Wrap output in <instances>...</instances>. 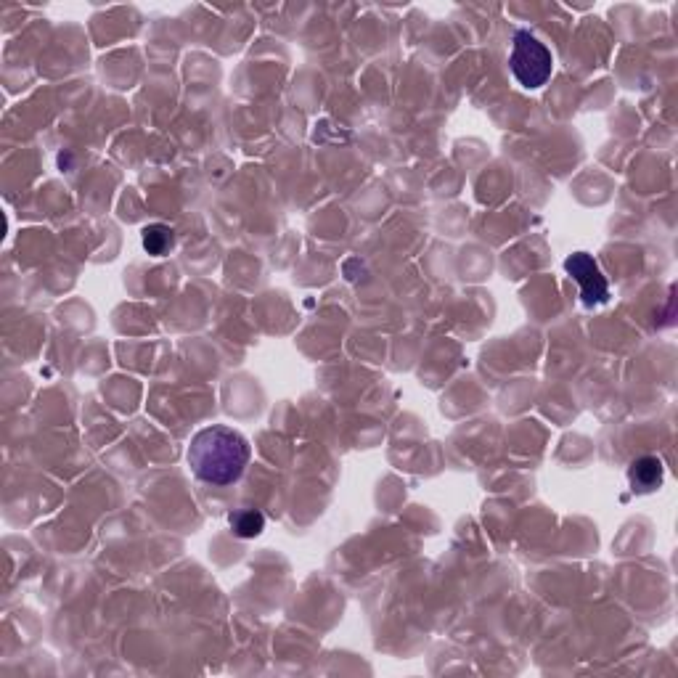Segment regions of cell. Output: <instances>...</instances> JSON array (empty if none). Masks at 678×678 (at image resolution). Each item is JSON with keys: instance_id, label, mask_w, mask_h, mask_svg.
I'll return each mask as SVG.
<instances>
[{"instance_id": "1", "label": "cell", "mask_w": 678, "mask_h": 678, "mask_svg": "<svg viewBox=\"0 0 678 678\" xmlns=\"http://www.w3.org/2000/svg\"><path fill=\"white\" fill-rule=\"evenodd\" d=\"M252 448L242 432L212 424L191 437L189 467L202 483L231 485L244 475Z\"/></svg>"}, {"instance_id": "2", "label": "cell", "mask_w": 678, "mask_h": 678, "mask_svg": "<svg viewBox=\"0 0 678 678\" xmlns=\"http://www.w3.org/2000/svg\"><path fill=\"white\" fill-rule=\"evenodd\" d=\"M509 69H512L514 80L535 91L541 85L549 83L551 69H554V59H551V51L543 46L541 40L530 35V32L520 30L514 35L512 56H509Z\"/></svg>"}, {"instance_id": "3", "label": "cell", "mask_w": 678, "mask_h": 678, "mask_svg": "<svg viewBox=\"0 0 678 678\" xmlns=\"http://www.w3.org/2000/svg\"><path fill=\"white\" fill-rule=\"evenodd\" d=\"M565 271L575 279V284L581 287V297L586 305H602L610 297V287L607 279L599 271V265L588 252H575L565 260Z\"/></svg>"}, {"instance_id": "4", "label": "cell", "mask_w": 678, "mask_h": 678, "mask_svg": "<svg viewBox=\"0 0 678 678\" xmlns=\"http://www.w3.org/2000/svg\"><path fill=\"white\" fill-rule=\"evenodd\" d=\"M628 480H631V488L639 490V493L660 488V483H663V461L657 456H641L628 469Z\"/></svg>"}, {"instance_id": "5", "label": "cell", "mask_w": 678, "mask_h": 678, "mask_svg": "<svg viewBox=\"0 0 678 678\" xmlns=\"http://www.w3.org/2000/svg\"><path fill=\"white\" fill-rule=\"evenodd\" d=\"M175 244V234L170 226H162V223H154V226L144 228V249L149 255L162 257L165 252H170Z\"/></svg>"}, {"instance_id": "6", "label": "cell", "mask_w": 678, "mask_h": 678, "mask_svg": "<svg viewBox=\"0 0 678 678\" xmlns=\"http://www.w3.org/2000/svg\"><path fill=\"white\" fill-rule=\"evenodd\" d=\"M231 528L239 538H255L263 533L265 517L257 509H242V512L231 514Z\"/></svg>"}]
</instances>
